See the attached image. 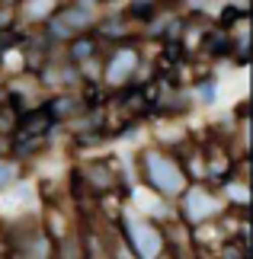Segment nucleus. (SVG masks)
I'll return each mask as SVG.
<instances>
[{
    "label": "nucleus",
    "mask_w": 253,
    "mask_h": 259,
    "mask_svg": "<svg viewBox=\"0 0 253 259\" xmlns=\"http://www.w3.org/2000/svg\"><path fill=\"white\" fill-rule=\"evenodd\" d=\"M151 179H157L154 186L164 189V192H176L179 189V173L167 160H160V157H151Z\"/></svg>",
    "instance_id": "nucleus-1"
}]
</instances>
